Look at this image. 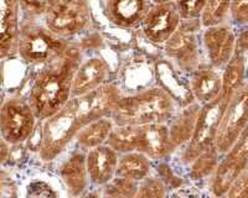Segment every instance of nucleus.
Listing matches in <instances>:
<instances>
[{
    "label": "nucleus",
    "mask_w": 248,
    "mask_h": 198,
    "mask_svg": "<svg viewBox=\"0 0 248 198\" xmlns=\"http://www.w3.org/2000/svg\"><path fill=\"white\" fill-rule=\"evenodd\" d=\"M81 63V51L70 46L63 56L40 71L28 99L37 119L46 120L70 100L75 74Z\"/></svg>",
    "instance_id": "nucleus-2"
},
{
    "label": "nucleus",
    "mask_w": 248,
    "mask_h": 198,
    "mask_svg": "<svg viewBox=\"0 0 248 198\" xmlns=\"http://www.w3.org/2000/svg\"><path fill=\"white\" fill-rule=\"evenodd\" d=\"M90 23V8L86 0H55L45 13L48 30L68 39L79 34Z\"/></svg>",
    "instance_id": "nucleus-7"
},
{
    "label": "nucleus",
    "mask_w": 248,
    "mask_h": 198,
    "mask_svg": "<svg viewBox=\"0 0 248 198\" xmlns=\"http://www.w3.org/2000/svg\"><path fill=\"white\" fill-rule=\"evenodd\" d=\"M201 40L207 58L215 68L225 67L236 52V36L225 24L205 28Z\"/></svg>",
    "instance_id": "nucleus-11"
},
{
    "label": "nucleus",
    "mask_w": 248,
    "mask_h": 198,
    "mask_svg": "<svg viewBox=\"0 0 248 198\" xmlns=\"http://www.w3.org/2000/svg\"><path fill=\"white\" fill-rule=\"evenodd\" d=\"M227 153L248 160V125L243 129V131L238 136L236 142L232 145V147Z\"/></svg>",
    "instance_id": "nucleus-32"
},
{
    "label": "nucleus",
    "mask_w": 248,
    "mask_h": 198,
    "mask_svg": "<svg viewBox=\"0 0 248 198\" xmlns=\"http://www.w3.org/2000/svg\"><path fill=\"white\" fill-rule=\"evenodd\" d=\"M201 21L181 20L176 31L164 43L167 56L180 70L187 72L195 71L200 63V40L199 28Z\"/></svg>",
    "instance_id": "nucleus-8"
},
{
    "label": "nucleus",
    "mask_w": 248,
    "mask_h": 198,
    "mask_svg": "<svg viewBox=\"0 0 248 198\" xmlns=\"http://www.w3.org/2000/svg\"><path fill=\"white\" fill-rule=\"evenodd\" d=\"M227 197H248V166L240 173L236 181L232 184L229 192L226 193Z\"/></svg>",
    "instance_id": "nucleus-31"
},
{
    "label": "nucleus",
    "mask_w": 248,
    "mask_h": 198,
    "mask_svg": "<svg viewBox=\"0 0 248 198\" xmlns=\"http://www.w3.org/2000/svg\"><path fill=\"white\" fill-rule=\"evenodd\" d=\"M231 0H206V5L201 16V25L207 26L223 24L230 15Z\"/></svg>",
    "instance_id": "nucleus-26"
},
{
    "label": "nucleus",
    "mask_w": 248,
    "mask_h": 198,
    "mask_svg": "<svg viewBox=\"0 0 248 198\" xmlns=\"http://www.w3.org/2000/svg\"><path fill=\"white\" fill-rule=\"evenodd\" d=\"M121 98L118 87L108 82L87 94L71 97L57 113L44 120L39 147L41 158L44 161L56 158L86 125L109 116Z\"/></svg>",
    "instance_id": "nucleus-1"
},
{
    "label": "nucleus",
    "mask_w": 248,
    "mask_h": 198,
    "mask_svg": "<svg viewBox=\"0 0 248 198\" xmlns=\"http://www.w3.org/2000/svg\"><path fill=\"white\" fill-rule=\"evenodd\" d=\"M108 72L109 68L107 62L102 57L96 56L86 59L79 65L75 74L71 97L83 96L105 85Z\"/></svg>",
    "instance_id": "nucleus-15"
},
{
    "label": "nucleus",
    "mask_w": 248,
    "mask_h": 198,
    "mask_svg": "<svg viewBox=\"0 0 248 198\" xmlns=\"http://www.w3.org/2000/svg\"><path fill=\"white\" fill-rule=\"evenodd\" d=\"M190 91L200 104H206L220 96L222 89V76L214 66L200 67L192 71L190 78Z\"/></svg>",
    "instance_id": "nucleus-17"
},
{
    "label": "nucleus",
    "mask_w": 248,
    "mask_h": 198,
    "mask_svg": "<svg viewBox=\"0 0 248 198\" xmlns=\"http://www.w3.org/2000/svg\"><path fill=\"white\" fill-rule=\"evenodd\" d=\"M201 104H187L176 116H172L168 122L169 138L172 151L184 142H189L194 133L195 124L200 113Z\"/></svg>",
    "instance_id": "nucleus-20"
},
{
    "label": "nucleus",
    "mask_w": 248,
    "mask_h": 198,
    "mask_svg": "<svg viewBox=\"0 0 248 198\" xmlns=\"http://www.w3.org/2000/svg\"><path fill=\"white\" fill-rule=\"evenodd\" d=\"M150 171H152V158L148 157L145 154L139 151L119 154L116 176L140 182L141 180L149 176Z\"/></svg>",
    "instance_id": "nucleus-21"
},
{
    "label": "nucleus",
    "mask_w": 248,
    "mask_h": 198,
    "mask_svg": "<svg viewBox=\"0 0 248 198\" xmlns=\"http://www.w3.org/2000/svg\"><path fill=\"white\" fill-rule=\"evenodd\" d=\"M105 1H106V0H105Z\"/></svg>",
    "instance_id": "nucleus-35"
},
{
    "label": "nucleus",
    "mask_w": 248,
    "mask_h": 198,
    "mask_svg": "<svg viewBox=\"0 0 248 198\" xmlns=\"http://www.w3.org/2000/svg\"><path fill=\"white\" fill-rule=\"evenodd\" d=\"M165 186L163 181L156 177H145L139 182L137 197H164Z\"/></svg>",
    "instance_id": "nucleus-29"
},
{
    "label": "nucleus",
    "mask_w": 248,
    "mask_h": 198,
    "mask_svg": "<svg viewBox=\"0 0 248 198\" xmlns=\"http://www.w3.org/2000/svg\"><path fill=\"white\" fill-rule=\"evenodd\" d=\"M137 151L145 154L152 160L167 157L172 151L168 123L139 125Z\"/></svg>",
    "instance_id": "nucleus-14"
},
{
    "label": "nucleus",
    "mask_w": 248,
    "mask_h": 198,
    "mask_svg": "<svg viewBox=\"0 0 248 198\" xmlns=\"http://www.w3.org/2000/svg\"><path fill=\"white\" fill-rule=\"evenodd\" d=\"M248 125V83H243L226 107L216 135L217 150L225 155Z\"/></svg>",
    "instance_id": "nucleus-9"
},
{
    "label": "nucleus",
    "mask_w": 248,
    "mask_h": 198,
    "mask_svg": "<svg viewBox=\"0 0 248 198\" xmlns=\"http://www.w3.org/2000/svg\"><path fill=\"white\" fill-rule=\"evenodd\" d=\"M153 5V0H106V16L116 26L132 28L140 25Z\"/></svg>",
    "instance_id": "nucleus-12"
},
{
    "label": "nucleus",
    "mask_w": 248,
    "mask_h": 198,
    "mask_svg": "<svg viewBox=\"0 0 248 198\" xmlns=\"http://www.w3.org/2000/svg\"><path fill=\"white\" fill-rule=\"evenodd\" d=\"M248 166V160L226 153L225 157L218 162L217 167L212 172L211 191L215 196H226L231 188L232 184L240 173Z\"/></svg>",
    "instance_id": "nucleus-19"
},
{
    "label": "nucleus",
    "mask_w": 248,
    "mask_h": 198,
    "mask_svg": "<svg viewBox=\"0 0 248 198\" xmlns=\"http://www.w3.org/2000/svg\"><path fill=\"white\" fill-rule=\"evenodd\" d=\"M60 176L71 196L85 192L90 182L85 150L74 153L60 167Z\"/></svg>",
    "instance_id": "nucleus-18"
},
{
    "label": "nucleus",
    "mask_w": 248,
    "mask_h": 198,
    "mask_svg": "<svg viewBox=\"0 0 248 198\" xmlns=\"http://www.w3.org/2000/svg\"><path fill=\"white\" fill-rule=\"evenodd\" d=\"M181 20L201 21L206 0H175Z\"/></svg>",
    "instance_id": "nucleus-28"
},
{
    "label": "nucleus",
    "mask_w": 248,
    "mask_h": 198,
    "mask_svg": "<svg viewBox=\"0 0 248 198\" xmlns=\"http://www.w3.org/2000/svg\"><path fill=\"white\" fill-rule=\"evenodd\" d=\"M181 23L175 1L154 4L141 21L140 28L145 39L150 42L165 43L176 31Z\"/></svg>",
    "instance_id": "nucleus-10"
},
{
    "label": "nucleus",
    "mask_w": 248,
    "mask_h": 198,
    "mask_svg": "<svg viewBox=\"0 0 248 198\" xmlns=\"http://www.w3.org/2000/svg\"><path fill=\"white\" fill-rule=\"evenodd\" d=\"M175 99L163 87L130 97H122L110 113L114 125H147L168 123L174 116Z\"/></svg>",
    "instance_id": "nucleus-3"
},
{
    "label": "nucleus",
    "mask_w": 248,
    "mask_h": 198,
    "mask_svg": "<svg viewBox=\"0 0 248 198\" xmlns=\"http://www.w3.org/2000/svg\"><path fill=\"white\" fill-rule=\"evenodd\" d=\"M105 187V195L109 197H137L139 182L114 176Z\"/></svg>",
    "instance_id": "nucleus-27"
},
{
    "label": "nucleus",
    "mask_w": 248,
    "mask_h": 198,
    "mask_svg": "<svg viewBox=\"0 0 248 198\" xmlns=\"http://www.w3.org/2000/svg\"><path fill=\"white\" fill-rule=\"evenodd\" d=\"M90 181L97 186H105L117 175L119 154L108 144L93 147L86 153Z\"/></svg>",
    "instance_id": "nucleus-13"
},
{
    "label": "nucleus",
    "mask_w": 248,
    "mask_h": 198,
    "mask_svg": "<svg viewBox=\"0 0 248 198\" xmlns=\"http://www.w3.org/2000/svg\"><path fill=\"white\" fill-rule=\"evenodd\" d=\"M138 131V125H114L107 144L118 154L137 151Z\"/></svg>",
    "instance_id": "nucleus-24"
},
{
    "label": "nucleus",
    "mask_w": 248,
    "mask_h": 198,
    "mask_svg": "<svg viewBox=\"0 0 248 198\" xmlns=\"http://www.w3.org/2000/svg\"><path fill=\"white\" fill-rule=\"evenodd\" d=\"M245 57L243 54L236 51L223 70L221 96L231 99L237 89L245 83Z\"/></svg>",
    "instance_id": "nucleus-23"
},
{
    "label": "nucleus",
    "mask_w": 248,
    "mask_h": 198,
    "mask_svg": "<svg viewBox=\"0 0 248 198\" xmlns=\"http://www.w3.org/2000/svg\"><path fill=\"white\" fill-rule=\"evenodd\" d=\"M220 155L221 154L217 150L216 145L201 153L191 162V172H190L191 177L194 180H201V178L207 177L209 175H212V172L220 162V160H218Z\"/></svg>",
    "instance_id": "nucleus-25"
},
{
    "label": "nucleus",
    "mask_w": 248,
    "mask_h": 198,
    "mask_svg": "<svg viewBox=\"0 0 248 198\" xmlns=\"http://www.w3.org/2000/svg\"><path fill=\"white\" fill-rule=\"evenodd\" d=\"M36 119L29 102L19 98L6 99L0 112L1 139L8 145L23 144L34 133Z\"/></svg>",
    "instance_id": "nucleus-6"
},
{
    "label": "nucleus",
    "mask_w": 248,
    "mask_h": 198,
    "mask_svg": "<svg viewBox=\"0 0 248 198\" xmlns=\"http://www.w3.org/2000/svg\"><path fill=\"white\" fill-rule=\"evenodd\" d=\"M70 46L67 39L57 36L46 25L26 23L20 28L17 54L28 65H48L63 56Z\"/></svg>",
    "instance_id": "nucleus-4"
},
{
    "label": "nucleus",
    "mask_w": 248,
    "mask_h": 198,
    "mask_svg": "<svg viewBox=\"0 0 248 198\" xmlns=\"http://www.w3.org/2000/svg\"><path fill=\"white\" fill-rule=\"evenodd\" d=\"M236 51L245 54L248 51V28H245L238 36L236 37Z\"/></svg>",
    "instance_id": "nucleus-33"
},
{
    "label": "nucleus",
    "mask_w": 248,
    "mask_h": 198,
    "mask_svg": "<svg viewBox=\"0 0 248 198\" xmlns=\"http://www.w3.org/2000/svg\"><path fill=\"white\" fill-rule=\"evenodd\" d=\"M0 52L6 58L17 52L19 41V0H1Z\"/></svg>",
    "instance_id": "nucleus-16"
},
{
    "label": "nucleus",
    "mask_w": 248,
    "mask_h": 198,
    "mask_svg": "<svg viewBox=\"0 0 248 198\" xmlns=\"http://www.w3.org/2000/svg\"><path fill=\"white\" fill-rule=\"evenodd\" d=\"M230 16L238 25L248 24V0H231Z\"/></svg>",
    "instance_id": "nucleus-30"
},
{
    "label": "nucleus",
    "mask_w": 248,
    "mask_h": 198,
    "mask_svg": "<svg viewBox=\"0 0 248 198\" xmlns=\"http://www.w3.org/2000/svg\"><path fill=\"white\" fill-rule=\"evenodd\" d=\"M229 102V98H225L220 94L212 102L201 104L194 133L183 154V158L186 164H191L201 153L214 146L218 125Z\"/></svg>",
    "instance_id": "nucleus-5"
},
{
    "label": "nucleus",
    "mask_w": 248,
    "mask_h": 198,
    "mask_svg": "<svg viewBox=\"0 0 248 198\" xmlns=\"http://www.w3.org/2000/svg\"><path fill=\"white\" fill-rule=\"evenodd\" d=\"M114 127V123L110 116H102L86 125L76 136L77 145L81 150L88 151L99 145L107 144L110 131Z\"/></svg>",
    "instance_id": "nucleus-22"
},
{
    "label": "nucleus",
    "mask_w": 248,
    "mask_h": 198,
    "mask_svg": "<svg viewBox=\"0 0 248 198\" xmlns=\"http://www.w3.org/2000/svg\"><path fill=\"white\" fill-rule=\"evenodd\" d=\"M154 4H159V3H168V1H175V0H153Z\"/></svg>",
    "instance_id": "nucleus-34"
}]
</instances>
